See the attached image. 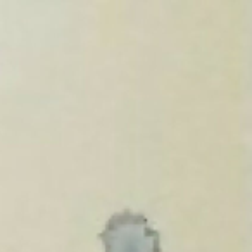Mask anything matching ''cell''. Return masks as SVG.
<instances>
[{"label":"cell","instance_id":"6da1fadb","mask_svg":"<svg viewBox=\"0 0 252 252\" xmlns=\"http://www.w3.org/2000/svg\"><path fill=\"white\" fill-rule=\"evenodd\" d=\"M98 238L104 252H162L159 231L144 214L133 211L112 214Z\"/></svg>","mask_w":252,"mask_h":252}]
</instances>
